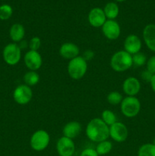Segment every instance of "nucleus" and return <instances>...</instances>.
Returning a JSON list of instances; mask_svg holds the SVG:
<instances>
[{"label": "nucleus", "instance_id": "obj_1", "mask_svg": "<svg viewBox=\"0 0 155 156\" xmlns=\"http://www.w3.org/2000/svg\"><path fill=\"white\" fill-rule=\"evenodd\" d=\"M85 133L91 141L98 143L108 140L109 137V129L101 118H94L88 122L85 129Z\"/></svg>", "mask_w": 155, "mask_h": 156}, {"label": "nucleus", "instance_id": "obj_2", "mask_svg": "<svg viewBox=\"0 0 155 156\" xmlns=\"http://www.w3.org/2000/svg\"><path fill=\"white\" fill-rule=\"evenodd\" d=\"M133 66L132 56L124 50L115 52L110 59V66L117 73L127 71Z\"/></svg>", "mask_w": 155, "mask_h": 156}, {"label": "nucleus", "instance_id": "obj_3", "mask_svg": "<svg viewBox=\"0 0 155 156\" xmlns=\"http://www.w3.org/2000/svg\"><path fill=\"white\" fill-rule=\"evenodd\" d=\"M68 76L74 80L81 79L88 71V62L82 56H78L69 60L67 66Z\"/></svg>", "mask_w": 155, "mask_h": 156}, {"label": "nucleus", "instance_id": "obj_4", "mask_svg": "<svg viewBox=\"0 0 155 156\" xmlns=\"http://www.w3.org/2000/svg\"><path fill=\"white\" fill-rule=\"evenodd\" d=\"M120 109L123 115L128 118H133L141 111V102L135 96H126L120 104Z\"/></svg>", "mask_w": 155, "mask_h": 156}, {"label": "nucleus", "instance_id": "obj_5", "mask_svg": "<svg viewBox=\"0 0 155 156\" xmlns=\"http://www.w3.org/2000/svg\"><path fill=\"white\" fill-rule=\"evenodd\" d=\"M50 142V136L48 132L44 129H38L32 134L30 140V145L33 150L41 152L48 147Z\"/></svg>", "mask_w": 155, "mask_h": 156}, {"label": "nucleus", "instance_id": "obj_6", "mask_svg": "<svg viewBox=\"0 0 155 156\" xmlns=\"http://www.w3.org/2000/svg\"><path fill=\"white\" fill-rule=\"evenodd\" d=\"M2 57L5 63L8 65H17L21 59V49L20 48L18 44L10 43L3 49Z\"/></svg>", "mask_w": 155, "mask_h": 156}, {"label": "nucleus", "instance_id": "obj_7", "mask_svg": "<svg viewBox=\"0 0 155 156\" xmlns=\"http://www.w3.org/2000/svg\"><path fill=\"white\" fill-rule=\"evenodd\" d=\"M32 97H33V91L31 88L26 85L25 84L18 85L13 91L14 101L18 105H27L31 101Z\"/></svg>", "mask_w": 155, "mask_h": 156}, {"label": "nucleus", "instance_id": "obj_8", "mask_svg": "<svg viewBox=\"0 0 155 156\" xmlns=\"http://www.w3.org/2000/svg\"><path fill=\"white\" fill-rule=\"evenodd\" d=\"M109 137L116 143H123L127 140L129 130L127 126L122 122H115L109 126Z\"/></svg>", "mask_w": 155, "mask_h": 156}, {"label": "nucleus", "instance_id": "obj_9", "mask_svg": "<svg viewBox=\"0 0 155 156\" xmlns=\"http://www.w3.org/2000/svg\"><path fill=\"white\" fill-rule=\"evenodd\" d=\"M26 67L30 71H37L43 65V58L39 51L28 50L24 56Z\"/></svg>", "mask_w": 155, "mask_h": 156}, {"label": "nucleus", "instance_id": "obj_10", "mask_svg": "<svg viewBox=\"0 0 155 156\" xmlns=\"http://www.w3.org/2000/svg\"><path fill=\"white\" fill-rule=\"evenodd\" d=\"M101 28L105 37L109 41L118 39L121 34V27L115 20H106Z\"/></svg>", "mask_w": 155, "mask_h": 156}, {"label": "nucleus", "instance_id": "obj_11", "mask_svg": "<svg viewBox=\"0 0 155 156\" xmlns=\"http://www.w3.org/2000/svg\"><path fill=\"white\" fill-rule=\"evenodd\" d=\"M56 151L59 156H73L75 151V145L73 140L62 136L56 143Z\"/></svg>", "mask_w": 155, "mask_h": 156}, {"label": "nucleus", "instance_id": "obj_12", "mask_svg": "<svg viewBox=\"0 0 155 156\" xmlns=\"http://www.w3.org/2000/svg\"><path fill=\"white\" fill-rule=\"evenodd\" d=\"M124 50L129 53V54H135L137 53L141 52L142 47V42L138 36L136 34H129L126 37L123 44Z\"/></svg>", "mask_w": 155, "mask_h": 156}, {"label": "nucleus", "instance_id": "obj_13", "mask_svg": "<svg viewBox=\"0 0 155 156\" xmlns=\"http://www.w3.org/2000/svg\"><path fill=\"white\" fill-rule=\"evenodd\" d=\"M88 20L89 24L94 27H102L106 19L103 9L101 8L96 7L90 11L88 16Z\"/></svg>", "mask_w": 155, "mask_h": 156}, {"label": "nucleus", "instance_id": "obj_14", "mask_svg": "<svg viewBox=\"0 0 155 156\" xmlns=\"http://www.w3.org/2000/svg\"><path fill=\"white\" fill-rule=\"evenodd\" d=\"M141 82L137 78L130 76L124 80L122 91L127 96H136L141 90Z\"/></svg>", "mask_w": 155, "mask_h": 156}, {"label": "nucleus", "instance_id": "obj_15", "mask_svg": "<svg viewBox=\"0 0 155 156\" xmlns=\"http://www.w3.org/2000/svg\"><path fill=\"white\" fill-rule=\"evenodd\" d=\"M59 53L63 59L71 60L79 56L80 49L74 43L65 42L61 45Z\"/></svg>", "mask_w": 155, "mask_h": 156}, {"label": "nucleus", "instance_id": "obj_16", "mask_svg": "<svg viewBox=\"0 0 155 156\" xmlns=\"http://www.w3.org/2000/svg\"><path fill=\"white\" fill-rule=\"evenodd\" d=\"M142 36L147 48L155 53V24H147L143 30Z\"/></svg>", "mask_w": 155, "mask_h": 156}, {"label": "nucleus", "instance_id": "obj_17", "mask_svg": "<svg viewBox=\"0 0 155 156\" xmlns=\"http://www.w3.org/2000/svg\"><path fill=\"white\" fill-rule=\"evenodd\" d=\"M82 130V126L79 122L73 120L67 123L62 129L63 136L73 140L80 135Z\"/></svg>", "mask_w": 155, "mask_h": 156}, {"label": "nucleus", "instance_id": "obj_18", "mask_svg": "<svg viewBox=\"0 0 155 156\" xmlns=\"http://www.w3.org/2000/svg\"><path fill=\"white\" fill-rule=\"evenodd\" d=\"M25 36V28L20 23H15L12 24L9 29V37L13 43L18 44L24 40Z\"/></svg>", "mask_w": 155, "mask_h": 156}, {"label": "nucleus", "instance_id": "obj_19", "mask_svg": "<svg viewBox=\"0 0 155 156\" xmlns=\"http://www.w3.org/2000/svg\"><path fill=\"white\" fill-rule=\"evenodd\" d=\"M103 12L107 20H115L119 14V8L115 2H108L103 8Z\"/></svg>", "mask_w": 155, "mask_h": 156}, {"label": "nucleus", "instance_id": "obj_20", "mask_svg": "<svg viewBox=\"0 0 155 156\" xmlns=\"http://www.w3.org/2000/svg\"><path fill=\"white\" fill-rule=\"evenodd\" d=\"M40 75L36 73V71H30L29 70L28 72L24 75V84L29 87H33L37 85L40 82Z\"/></svg>", "mask_w": 155, "mask_h": 156}, {"label": "nucleus", "instance_id": "obj_21", "mask_svg": "<svg viewBox=\"0 0 155 156\" xmlns=\"http://www.w3.org/2000/svg\"><path fill=\"white\" fill-rule=\"evenodd\" d=\"M112 149V143L108 140H106L97 143L95 150L97 152V154H98V155H106L109 154Z\"/></svg>", "mask_w": 155, "mask_h": 156}, {"label": "nucleus", "instance_id": "obj_22", "mask_svg": "<svg viewBox=\"0 0 155 156\" xmlns=\"http://www.w3.org/2000/svg\"><path fill=\"white\" fill-rule=\"evenodd\" d=\"M138 156H155V146L153 143H145L139 147Z\"/></svg>", "mask_w": 155, "mask_h": 156}, {"label": "nucleus", "instance_id": "obj_23", "mask_svg": "<svg viewBox=\"0 0 155 156\" xmlns=\"http://www.w3.org/2000/svg\"><path fill=\"white\" fill-rule=\"evenodd\" d=\"M101 120L108 126H110L111 125L117 122V117L113 111L110 110H104L101 114Z\"/></svg>", "mask_w": 155, "mask_h": 156}, {"label": "nucleus", "instance_id": "obj_24", "mask_svg": "<svg viewBox=\"0 0 155 156\" xmlns=\"http://www.w3.org/2000/svg\"><path fill=\"white\" fill-rule=\"evenodd\" d=\"M123 97L120 92L117 91H112L108 94L107 97H106V100H107L108 103L111 105H120L122 101Z\"/></svg>", "mask_w": 155, "mask_h": 156}, {"label": "nucleus", "instance_id": "obj_25", "mask_svg": "<svg viewBox=\"0 0 155 156\" xmlns=\"http://www.w3.org/2000/svg\"><path fill=\"white\" fill-rule=\"evenodd\" d=\"M147 56L144 53L139 52L132 55V63L135 67H141L147 62Z\"/></svg>", "mask_w": 155, "mask_h": 156}, {"label": "nucleus", "instance_id": "obj_26", "mask_svg": "<svg viewBox=\"0 0 155 156\" xmlns=\"http://www.w3.org/2000/svg\"><path fill=\"white\" fill-rule=\"evenodd\" d=\"M13 14V9L12 6L8 4L2 5L0 6V20L6 21L12 17Z\"/></svg>", "mask_w": 155, "mask_h": 156}, {"label": "nucleus", "instance_id": "obj_27", "mask_svg": "<svg viewBox=\"0 0 155 156\" xmlns=\"http://www.w3.org/2000/svg\"><path fill=\"white\" fill-rule=\"evenodd\" d=\"M42 44V41L39 37H33L30 40L28 43V47L30 50H34V51H38L40 50Z\"/></svg>", "mask_w": 155, "mask_h": 156}, {"label": "nucleus", "instance_id": "obj_28", "mask_svg": "<svg viewBox=\"0 0 155 156\" xmlns=\"http://www.w3.org/2000/svg\"><path fill=\"white\" fill-rule=\"evenodd\" d=\"M146 69L148 70L152 74H155V55L149 58L146 62Z\"/></svg>", "mask_w": 155, "mask_h": 156}, {"label": "nucleus", "instance_id": "obj_29", "mask_svg": "<svg viewBox=\"0 0 155 156\" xmlns=\"http://www.w3.org/2000/svg\"><path fill=\"white\" fill-rule=\"evenodd\" d=\"M79 156H99L97 152H96L95 149L92 148H87L84 149L81 152Z\"/></svg>", "mask_w": 155, "mask_h": 156}, {"label": "nucleus", "instance_id": "obj_30", "mask_svg": "<svg viewBox=\"0 0 155 156\" xmlns=\"http://www.w3.org/2000/svg\"><path fill=\"white\" fill-rule=\"evenodd\" d=\"M153 76V75L151 73H150V72L147 69L142 71V73H141V79H142L144 82H149V83H150V80H151Z\"/></svg>", "mask_w": 155, "mask_h": 156}, {"label": "nucleus", "instance_id": "obj_31", "mask_svg": "<svg viewBox=\"0 0 155 156\" xmlns=\"http://www.w3.org/2000/svg\"><path fill=\"white\" fill-rule=\"evenodd\" d=\"M83 58L85 60L88 62V61H91L93 58L94 57V53L91 50H85L84 53H83Z\"/></svg>", "mask_w": 155, "mask_h": 156}, {"label": "nucleus", "instance_id": "obj_32", "mask_svg": "<svg viewBox=\"0 0 155 156\" xmlns=\"http://www.w3.org/2000/svg\"><path fill=\"white\" fill-rule=\"evenodd\" d=\"M18 44V46L20 47V48L21 49V50H22L23 49H25L26 47H28V43H27L26 41H24V40L21 41V42H19V44Z\"/></svg>", "mask_w": 155, "mask_h": 156}, {"label": "nucleus", "instance_id": "obj_33", "mask_svg": "<svg viewBox=\"0 0 155 156\" xmlns=\"http://www.w3.org/2000/svg\"><path fill=\"white\" fill-rule=\"evenodd\" d=\"M150 87H151L152 90H153V92L155 93V74L153 75V77H152L151 80H150Z\"/></svg>", "mask_w": 155, "mask_h": 156}, {"label": "nucleus", "instance_id": "obj_34", "mask_svg": "<svg viewBox=\"0 0 155 156\" xmlns=\"http://www.w3.org/2000/svg\"><path fill=\"white\" fill-rule=\"evenodd\" d=\"M115 2H122L127 1V0H115Z\"/></svg>", "mask_w": 155, "mask_h": 156}, {"label": "nucleus", "instance_id": "obj_35", "mask_svg": "<svg viewBox=\"0 0 155 156\" xmlns=\"http://www.w3.org/2000/svg\"><path fill=\"white\" fill-rule=\"evenodd\" d=\"M153 143V144L154 145V146H155V137H154V138H153V143Z\"/></svg>", "mask_w": 155, "mask_h": 156}]
</instances>
